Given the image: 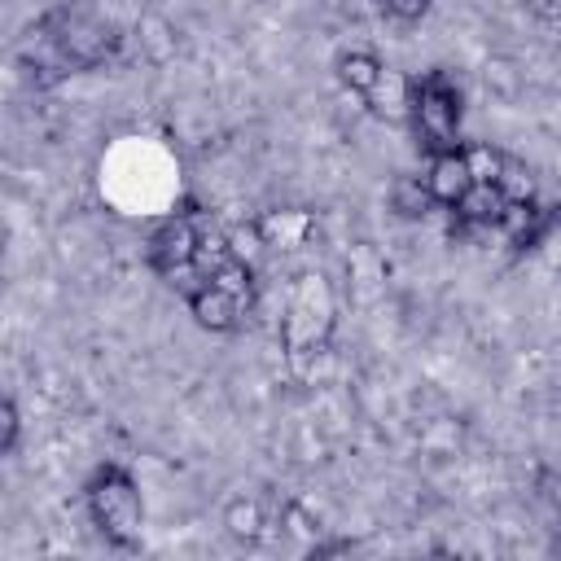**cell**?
I'll return each instance as SVG.
<instances>
[{
  "label": "cell",
  "instance_id": "obj_1",
  "mask_svg": "<svg viewBox=\"0 0 561 561\" xmlns=\"http://www.w3.org/2000/svg\"><path fill=\"white\" fill-rule=\"evenodd\" d=\"M83 504H88V517H92V526L101 530L105 543H114L123 552L140 548V539H145V500H140L136 478L123 465H101L83 486Z\"/></svg>",
  "mask_w": 561,
  "mask_h": 561
},
{
  "label": "cell",
  "instance_id": "obj_2",
  "mask_svg": "<svg viewBox=\"0 0 561 561\" xmlns=\"http://www.w3.org/2000/svg\"><path fill=\"white\" fill-rule=\"evenodd\" d=\"M39 31L53 39V48H57L61 61L70 66V75L101 66V61L114 53V44H118L114 26H110L96 9H88L83 0H66V4H57L53 13H44V18H39Z\"/></svg>",
  "mask_w": 561,
  "mask_h": 561
},
{
  "label": "cell",
  "instance_id": "obj_3",
  "mask_svg": "<svg viewBox=\"0 0 561 561\" xmlns=\"http://www.w3.org/2000/svg\"><path fill=\"white\" fill-rule=\"evenodd\" d=\"M460 88L443 75L430 70L425 79H412V101H408V123L416 131V145L425 153H443L460 145Z\"/></svg>",
  "mask_w": 561,
  "mask_h": 561
},
{
  "label": "cell",
  "instance_id": "obj_4",
  "mask_svg": "<svg viewBox=\"0 0 561 561\" xmlns=\"http://www.w3.org/2000/svg\"><path fill=\"white\" fill-rule=\"evenodd\" d=\"M329 329H333V289H329V276L324 272H298L294 276V289H289V307L280 316V342H285V351L294 359L298 355H311V351H324Z\"/></svg>",
  "mask_w": 561,
  "mask_h": 561
},
{
  "label": "cell",
  "instance_id": "obj_5",
  "mask_svg": "<svg viewBox=\"0 0 561 561\" xmlns=\"http://www.w3.org/2000/svg\"><path fill=\"white\" fill-rule=\"evenodd\" d=\"M197 224H193V215H175V219H167L153 237H149V267L158 272V276H180V272H193V250H197Z\"/></svg>",
  "mask_w": 561,
  "mask_h": 561
},
{
  "label": "cell",
  "instance_id": "obj_6",
  "mask_svg": "<svg viewBox=\"0 0 561 561\" xmlns=\"http://www.w3.org/2000/svg\"><path fill=\"white\" fill-rule=\"evenodd\" d=\"M184 302H188V316H193L206 333H232V329L241 324V316H245V307H241L232 294H224L219 285H210V280L184 285Z\"/></svg>",
  "mask_w": 561,
  "mask_h": 561
},
{
  "label": "cell",
  "instance_id": "obj_7",
  "mask_svg": "<svg viewBox=\"0 0 561 561\" xmlns=\"http://www.w3.org/2000/svg\"><path fill=\"white\" fill-rule=\"evenodd\" d=\"M495 228L508 237V245H517V250H535V245L552 232V206H543V202H535V197H526V202H508Z\"/></svg>",
  "mask_w": 561,
  "mask_h": 561
},
{
  "label": "cell",
  "instance_id": "obj_8",
  "mask_svg": "<svg viewBox=\"0 0 561 561\" xmlns=\"http://www.w3.org/2000/svg\"><path fill=\"white\" fill-rule=\"evenodd\" d=\"M408 101H412V79L394 66H381L377 83L364 92V105L386 123H408Z\"/></svg>",
  "mask_w": 561,
  "mask_h": 561
},
{
  "label": "cell",
  "instance_id": "obj_9",
  "mask_svg": "<svg viewBox=\"0 0 561 561\" xmlns=\"http://www.w3.org/2000/svg\"><path fill=\"white\" fill-rule=\"evenodd\" d=\"M421 180H425V188H430L434 206H451V202L473 184V180H469V171H465L460 145H456V149H443V153H430V171H425Z\"/></svg>",
  "mask_w": 561,
  "mask_h": 561
},
{
  "label": "cell",
  "instance_id": "obj_10",
  "mask_svg": "<svg viewBox=\"0 0 561 561\" xmlns=\"http://www.w3.org/2000/svg\"><path fill=\"white\" fill-rule=\"evenodd\" d=\"M504 206H508V197L500 193V184H469L451 202V215H456L460 228H495Z\"/></svg>",
  "mask_w": 561,
  "mask_h": 561
},
{
  "label": "cell",
  "instance_id": "obj_11",
  "mask_svg": "<svg viewBox=\"0 0 561 561\" xmlns=\"http://www.w3.org/2000/svg\"><path fill=\"white\" fill-rule=\"evenodd\" d=\"M259 232L267 250H298L316 237V215L311 210H267L259 215Z\"/></svg>",
  "mask_w": 561,
  "mask_h": 561
},
{
  "label": "cell",
  "instance_id": "obj_12",
  "mask_svg": "<svg viewBox=\"0 0 561 561\" xmlns=\"http://www.w3.org/2000/svg\"><path fill=\"white\" fill-rule=\"evenodd\" d=\"M224 530L237 539V543H259L267 535V508L263 500L254 495H232L224 504Z\"/></svg>",
  "mask_w": 561,
  "mask_h": 561
},
{
  "label": "cell",
  "instance_id": "obj_13",
  "mask_svg": "<svg viewBox=\"0 0 561 561\" xmlns=\"http://www.w3.org/2000/svg\"><path fill=\"white\" fill-rule=\"evenodd\" d=\"M337 83L342 88H351V92H368L373 83H377V75H381V57L377 53H368V48H351V53H342L337 57Z\"/></svg>",
  "mask_w": 561,
  "mask_h": 561
},
{
  "label": "cell",
  "instance_id": "obj_14",
  "mask_svg": "<svg viewBox=\"0 0 561 561\" xmlns=\"http://www.w3.org/2000/svg\"><path fill=\"white\" fill-rule=\"evenodd\" d=\"M390 210L403 215V219L430 215L434 210V197H430L425 180L421 175H394V184H390Z\"/></svg>",
  "mask_w": 561,
  "mask_h": 561
},
{
  "label": "cell",
  "instance_id": "obj_15",
  "mask_svg": "<svg viewBox=\"0 0 561 561\" xmlns=\"http://www.w3.org/2000/svg\"><path fill=\"white\" fill-rule=\"evenodd\" d=\"M224 237H228V250H232V259H241V263H250V267L259 272V263L267 259V241H263V232H259V219L232 224Z\"/></svg>",
  "mask_w": 561,
  "mask_h": 561
},
{
  "label": "cell",
  "instance_id": "obj_16",
  "mask_svg": "<svg viewBox=\"0 0 561 561\" xmlns=\"http://www.w3.org/2000/svg\"><path fill=\"white\" fill-rule=\"evenodd\" d=\"M206 280H210V285H219L224 294H232L241 307H250V298H254V267H250V263H241V259L219 263Z\"/></svg>",
  "mask_w": 561,
  "mask_h": 561
},
{
  "label": "cell",
  "instance_id": "obj_17",
  "mask_svg": "<svg viewBox=\"0 0 561 561\" xmlns=\"http://www.w3.org/2000/svg\"><path fill=\"white\" fill-rule=\"evenodd\" d=\"M232 259V250H228V237L224 232H215V228H202L197 232V250H193V272H197V280H206L219 263H228Z\"/></svg>",
  "mask_w": 561,
  "mask_h": 561
},
{
  "label": "cell",
  "instance_id": "obj_18",
  "mask_svg": "<svg viewBox=\"0 0 561 561\" xmlns=\"http://www.w3.org/2000/svg\"><path fill=\"white\" fill-rule=\"evenodd\" d=\"M460 158H465V171L473 184H495L500 180V167H504V153L491 149V145H460Z\"/></svg>",
  "mask_w": 561,
  "mask_h": 561
},
{
  "label": "cell",
  "instance_id": "obj_19",
  "mask_svg": "<svg viewBox=\"0 0 561 561\" xmlns=\"http://www.w3.org/2000/svg\"><path fill=\"white\" fill-rule=\"evenodd\" d=\"M495 184H500V193H504L508 202H526V197H535V175H530L517 158H508V153H504V167H500V180H495Z\"/></svg>",
  "mask_w": 561,
  "mask_h": 561
},
{
  "label": "cell",
  "instance_id": "obj_20",
  "mask_svg": "<svg viewBox=\"0 0 561 561\" xmlns=\"http://www.w3.org/2000/svg\"><path fill=\"white\" fill-rule=\"evenodd\" d=\"M22 438V421H18V408L9 394H0V456H9Z\"/></svg>",
  "mask_w": 561,
  "mask_h": 561
},
{
  "label": "cell",
  "instance_id": "obj_21",
  "mask_svg": "<svg viewBox=\"0 0 561 561\" xmlns=\"http://www.w3.org/2000/svg\"><path fill=\"white\" fill-rule=\"evenodd\" d=\"M280 522L289 526V535H298V539H307V543L320 539V526L311 522V513H307L302 504H285V508H280Z\"/></svg>",
  "mask_w": 561,
  "mask_h": 561
},
{
  "label": "cell",
  "instance_id": "obj_22",
  "mask_svg": "<svg viewBox=\"0 0 561 561\" xmlns=\"http://www.w3.org/2000/svg\"><path fill=\"white\" fill-rule=\"evenodd\" d=\"M539 22H557V13H561V0H522Z\"/></svg>",
  "mask_w": 561,
  "mask_h": 561
},
{
  "label": "cell",
  "instance_id": "obj_23",
  "mask_svg": "<svg viewBox=\"0 0 561 561\" xmlns=\"http://www.w3.org/2000/svg\"><path fill=\"white\" fill-rule=\"evenodd\" d=\"M386 4H390L399 18H421V13L430 9V0H386Z\"/></svg>",
  "mask_w": 561,
  "mask_h": 561
}]
</instances>
